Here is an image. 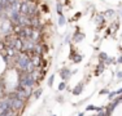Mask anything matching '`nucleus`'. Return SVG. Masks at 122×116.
Listing matches in <instances>:
<instances>
[{
	"mask_svg": "<svg viewBox=\"0 0 122 116\" xmlns=\"http://www.w3.org/2000/svg\"><path fill=\"white\" fill-rule=\"evenodd\" d=\"M70 59L73 61L74 63H79L83 59V56H81L79 53H75V52H73V53H70Z\"/></svg>",
	"mask_w": 122,
	"mask_h": 116,
	"instance_id": "nucleus-3",
	"label": "nucleus"
},
{
	"mask_svg": "<svg viewBox=\"0 0 122 116\" xmlns=\"http://www.w3.org/2000/svg\"><path fill=\"white\" fill-rule=\"evenodd\" d=\"M42 93H43V89H42V88L36 89V92L34 93V97H35V98H39L40 95H42Z\"/></svg>",
	"mask_w": 122,
	"mask_h": 116,
	"instance_id": "nucleus-10",
	"label": "nucleus"
},
{
	"mask_svg": "<svg viewBox=\"0 0 122 116\" xmlns=\"http://www.w3.org/2000/svg\"><path fill=\"white\" fill-rule=\"evenodd\" d=\"M82 90H83V83H79L77 86L73 89V94L74 95H79L81 93H82Z\"/></svg>",
	"mask_w": 122,
	"mask_h": 116,
	"instance_id": "nucleus-5",
	"label": "nucleus"
},
{
	"mask_svg": "<svg viewBox=\"0 0 122 116\" xmlns=\"http://www.w3.org/2000/svg\"><path fill=\"white\" fill-rule=\"evenodd\" d=\"M118 63H122V57L118 58Z\"/></svg>",
	"mask_w": 122,
	"mask_h": 116,
	"instance_id": "nucleus-18",
	"label": "nucleus"
},
{
	"mask_svg": "<svg viewBox=\"0 0 122 116\" xmlns=\"http://www.w3.org/2000/svg\"><path fill=\"white\" fill-rule=\"evenodd\" d=\"M116 95H117V94H116V92H110L109 94H108V99H109V101L114 99V98H116Z\"/></svg>",
	"mask_w": 122,
	"mask_h": 116,
	"instance_id": "nucleus-12",
	"label": "nucleus"
},
{
	"mask_svg": "<svg viewBox=\"0 0 122 116\" xmlns=\"http://www.w3.org/2000/svg\"><path fill=\"white\" fill-rule=\"evenodd\" d=\"M85 39V34H75L74 36H73V40L75 43H78V41H81V40H83Z\"/></svg>",
	"mask_w": 122,
	"mask_h": 116,
	"instance_id": "nucleus-7",
	"label": "nucleus"
},
{
	"mask_svg": "<svg viewBox=\"0 0 122 116\" xmlns=\"http://www.w3.org/2000/svg\"><path fill=\"white\" fill-rule=\"evenodd\" d=\"M78 116H85V114H83V112H81V114H78Z\"/></svg>",
	"mask_w": 122,
	"mask_h": 116,
	"instance_id": "nucleus-19",
	"label": "nucleus"
},
{
	"mask_svg": "<svg viewBox=\"0 0 122 116\" xmlns=\"http://www.w3.org/2000/svg\"><path fill=\"white\" fill-rule=\"evenodd\" d=\"M107 16L108 17H114V10H107Z\"/></svg>",
	"mask_w": 122,
	"mask_h": 116,
	"instance_id": "nucleus-14",
	"label": "nucleus"
},
{
	"mask_svg": "<svg viewBox=\"0 0 122 116\" xmlns=\"http://www.w3.org/2000/svg\"><path fill=\"white\" fill-rule=\"evenodd\" d=\"M53 81H55V75H52V76L48 79V85L52 86V85H53Z\"/></svg>",
	"mask_w": 122,
	"mask_h": 116,
	"instance_id": "nucleus-13",
	"label": "nucleus"
},
{
	"mask_svg": "<svg viewBox=\"0 0 122 116\" xmlns=\"http://www.w3.org/2000/svg\"><path fill=\"white\" fill-rule=\"evenodd\" d=\"M117 76H118V81H120V80H122V71L117 72Z\"/></svg>",
	"mask_w": 122,
	"mask_h": 116,
	"instance_id": "nucleus-16",
	"label": "nucleus"
},
{
	"mask_svg": "<svg viewBox=\"0 0 122 116\" xmlns=\"http://www.w3.org/2000/svg\"><path fill=\"white\" fill-rule=\"evenodd\" d=\"M70 76H71V71L68 67H62L60 70V77L62 79V81H66Z\"/></svg>",
	"mask_w": 122,
	"mask_h": 116,
	"instance_id": "nucleus-2",
	"label": "nucleus"
},
{
	"mask_svg": "<svg viewBox=\"0 0 122 116\" xmlns=\"http://www.w3.org/2000/svg\"><path fill=\"white\" fill-rule=\"evenodd\" d=\"M52 116H56V115H52Z\"/></svg>",
	"mask_w": 122,
	"mask_h": 116,
	"instance_id": "nucleus-21",
	"label": "nucleus"
},
{
	"mask_svg": "<svg viewBox=\"0 0 122 116\" xmlns=\"http://www.w3.org/2000/svg\"><path fill=\"white\" fill-rule=\"evenodd\" d=\"M65 88H66V83L65 81H61V83L59 84V90L61 92V90H64Z\"/></svg>",
	"mask_w": 122,
	"mask_h": 116,
	"instance_id": "nucleus-11",
	"label": "nucleus"
},
{
	"mask_svg": "<svg viewBox=\"0 0 122 116\" xmlns=\"http://www.w3.org/2000/svg\"><path fill=\"white\" fill-rule=\"evenodd\" d=\"M99 56H100V59H104V61H105V63L114 62V59H112V58H109V57H108V54H107V53H104V52H101V53L99 54Z\"/></svg>",
	"mask_w": 122,
	"mask_h": 116,
	"instance_id": "nucleus-6",
	"label": "nucleus"
},
{
	"mask_svg": "<svg viewBox=\"0 0 122 116\" xmlns=\"http://www.w3.org/2000/svg\"><path fill=\"white\" fill-rule=\"evenodd\" d=\"M99 93H100V94H109V90L108 89H101Z\"/></svg>",
	"mask_w": 122,
	"mask_h": 116,
	"instance_id": "nucleus-15",
	"label": "nucleus"
},
{
	"mask_svg": "<svg viewBox=\"0 0 122 116\" xmlns=\"http://www.w3.org/2000/svg\"><path fill=\"white\" fill-rule=\"evenodd\" d=\"M116 94H122V88H120V89H118V90H116Z\"/></svg>",
	"mask_w": 122,
	"mask_h": 116,
	"instance_id": "nucleus-17",
	"label": "nucleus"
},
{
	"mask_svg": "<svg viewBox=\"0 0 122 116\" xmlns=\"http://www.w3.org/2000/svg\"><path fill=\"white\" fill-rule=\"evenodd\" d=\"M104 107H97V106H94V104H90V106L86 107V111H96V112H101L104 111Z\"/></svg>",
	"mask_w": 122,
	"mask_h": 116,
	"instance_id": "nucleus-4",
	"label": "nucleus"
},
{
	"mask_svg": "<svg viewBox=\"0 0 122 116\" xmlns=\"http://www.w3.org/2000/svg\"><path fill=\"white\" fill-rule=\"evenodd\" d=\"M66 25V18H65V16H59V26H61V27H62V26H65Z\"/></svg>",
	"mask_w": 122,
	"mask_h": 116,
	"instance_id": "nucleus-8",
	"label": "nucleus"
},
{
	"mask_svg": "<svg viewBox=\"0 0 122 116\" xmlns=\"http://www.w3.org/2000/svg\"><path fill=\"white\" fill-rule=\"evenodd\" d=\"M121 18H122V13H121Z\"/></svg>",
	"mask_w": 122,
	"mask_h": 116,
	"instance_id": "nucleus-20",
	"label": "nucleus"
},
{
	"mask_svg": "<svg viewBox=\"0 0 122 116\" xmlns=\"http://www.w3.org/2000/svg\"><path fill=\"white\" fill-rule=\"evenodd\" d=\"M56 10H57V14H59V16H62V4H61V3H57L56 4Z\"/></svg>",
	"mask_w": 122,
	"mask_h": 116,
	"instance_id": "nucleus-9",
	"label": "nucleus"
},
{
	"mask_svg": "<svg viewBox=\"0 0 122 116\" xmlns=\"http://www.w3.org/2000/svg\"><path fill=\"white\" fill-rule=\"evenodd\" d=\"M8 108H10V99L9 95H5V97L0 98V114H4Z\"/></svg>",
	"mask_w": 122,
	"mask_h": 116,
	"instance_id": "nucleus-1",
	"label": "nucleus"
}]
</instances>
